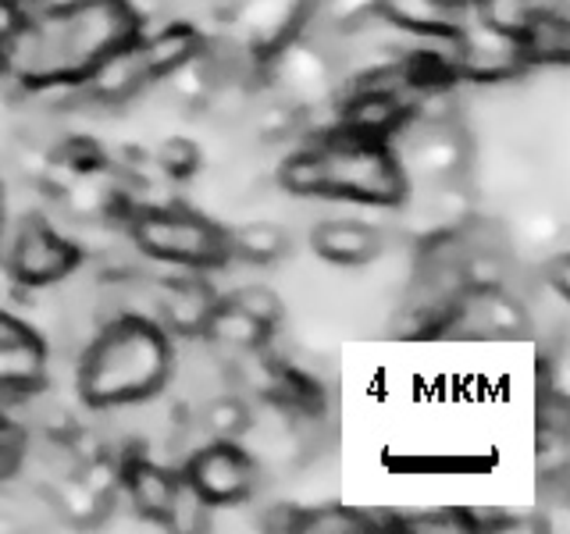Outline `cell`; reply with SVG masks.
<instances>
[{"label": "cell", "mask_w": 570, "mask_h": 534, "mask_svg": "<svg viewBox=\"0 0 570 534\" xmlns=\"http://www.w3.org/2000/svg\"><path fill=\"white\" fill-rule=\"evenodd\" d=\"M139 47H142V58H147L154 79H165L168 71H175L178 65H186V61L196 58V53H200V47H196L189 29H165V32L150 36V40L139 43Z\"/></svg>", "instance_id": "10"}, {"label": "cell", "mask_w": 570, "mask_h": 534, "mask_svg": "<svg viewBox=\"0 0 570 534\" xmlns=\"http://www.w3.org/2000/svg\"><path fill=\"white\" fill-rule=\"evenodd\" d=\"M303 531H317V534H353V531H364V524H356V516L346 510H317L307 516Z\"/></svg>", "instance_id": "16"}, {"label": "cell", "mask_w": 570, "mask_h": 534, "mask_svg": "<svg viewBox=\"0 0 570 534\" xmlns=\"http://www.w3.org/2000/svg\"><path fill=\"white\" fill-rule=\"evenodd\" d=\"M311 249L328 264H343V267H361L371 264L382 249L379 228H371L356 218H328L317 221L311 231Z\"/></svg>", "instance_id": "6"}, {"label": "cell", "mask_w": 570, "mask_h": 534, "mask_svg": "<svg viewBox=\"0 0 570 534\" xmlns=\"http://www.w3.org/2000/svg\"><path fill=\"white\" fill-rule=\"evenodd\" d=\"M285 182L303 192H332L350 200L392 207L403 196V171L385 154V147L371 139L361 142H335L325 150H307L289 160Z\"/></svg>", "instance_id": "2"}, {"label": "cell", "mask_w": 570, "mask_h": 534, "mask_svg": "<svg viewBox=\"0 0 570 534\" xmlns=\"http://www.w3.org/2000/svg\"><path fill=\"white\" fill-rule=\"evenodd\" d=\"M157 303H160V314H165L178 332L204 328L207 317H210L207 293L200 289V285H193V281H175V285H168L165 293H157Z\"/></svg>", "instance_id": "9"}, {"label": "cell", "mask_w": 570, "mask_h": 534, "mask_svg": "<svg viewBox=\"0 0 570 534\" xmlns=\"http://www.w3.org/2000/svg\"><path fill=\"white\" fill-rule=\"evenodd\" d=\"M232 307H239L246 317H254L257 325H264L272 332L282 320V296L272 289V285H239L236 296L228 299Z\"/></svg>", "instance_id": "13"}, {"label": "cell", "mask_w": 570, "mask_h": 534, "mask_svg": "<svg viewBox=\"0 0 570 534\" xmlns=\"http://www.w3.org/2000/svg\"><path fill=\"white\" fill-rule=\"evenodd\" d=\"M29 346H36L32 332L18 317L0 310V353H4V349H29Z\"/></svg>", "instance_id": "18"}, {"label": "cell", "mask_w": 570, "mask_h": 534, "mask_svg": "<svg viewBox=\"0 0 570 534\" xmlns=\"http://www.w3.org/2000/svg\"><path fill=\"white\" fill-rule=\"evenodd\" d=\"M478 18H481V22H489L492 29L521 40L524 29L534 22V11H531L528 0H481Z\"/></svg>", "instance_id": "14"}, {"label": "cell", "mask_w": 570, "mask_h": 534, "mask_svg": "<svg viewBox=\"0 0 570 534\" xmlns=\"http://www.w3.org/2000/svg\"><path fill=\"white\" fill-rule=\"evenodd\" d=\"M232 246H236L249 264H275L285 254V246H289V236H285V228L275 221H246L243 228H236Z\"/></svg>", "instance_id": "11"}, {"label": "cell", "mask_w": 570, "mask_h": 534, "mask_svg": "<svg viewBox=\"0 0 570 534\" xmlns=\"http://www.w3.org/2000/svg\"><path fill=\"white\" fill-rule=\"evenodd\" d=\"M136 239L142 246V254L168 260V264H189V267L222 264L228 249L222 231L210 221L186 210H160V207L139 214Z\"/></svg>", "instance_id": "3"}, {"label": "cell", "mask_w": 570, "mask_h": 534, "mask_svg": "<svg viewBox=\"0 0 570 534\" xmlns=\"http://www.w3.org/2000/svg\"><path fill=\"white\" fill-rule=\"evenodd\" d=\"M204 328H207V338L214 346L232 349V353L257 349L264 343V335H267L264 325H257L254 317H246L239 307H232V303H225V307H218V310H210Z\"/></svg>", "instance_id": "8"}, {"label": "cell", "mask_w": 570, "mask_h": 534, "mask_svg": "<svg viewBox=\"0 0 570 534\" xmlns=\"http://www.w3.org/2000/svg\"><path fill=\"white\" fill-rule=\"evenodd\" d=\"M125 488H129V498L139 516H147V521H171L178 481L160 463L150 459L132 463L129 474H125Z\"/></svg>", "instance_id": "7"}, {"label": "cell", "mask_w": 570, "mask_h": 534, "mask_svg": "<svg viewBox=\"0 0 570 534\" xmlns=\"http://www.w3.org/2000/svg\"><path fill=\"white\" fill-rule=\"evenodd\" d=\"M196 160H200V154H196V147L186 139H171L165 147V168L171 175H189L196 168Z\"/></svg>", "instance_id": "17"}, {"label": "cell", "mask_w": 570, "mask_h": 534, "mask_svg": "<svg viewBox=\"0 0 570 534\" xmlns=\"http://www.w3.org/2000/svg\"><path fill=\"white\" fill-rule=\"evenodd\" d=\"M71 260H76V254H71L68 239L47 225H29L22 236L14 239L11 267L22 281H32V285L58 281V278H65Z\"/></svg>", "instance_id": "5"}, {"label": "cell", "mask_w": 570, "mask_h": 534, "mask_svg": "<svg viewBox=\"0 0 570 534\" xmlns=\"http://www.w3.org/2000/svg\"><path fill=\"white\" fill-rule=\"evenodd\" d=\"M254 477H257V463L232 442L200 445L189 463V488L210 506L239 503L254 488Z\"/></svg>", "instance_id": "4"}, {"label": "cell", "mask_w": 570, "mask_h": 534, "mask_svg": "<svg viewBox=\"0 0 570 534\" xmlns=\"http://www.w3.org/2000/svg\"><path fill=\"white\" fill-rule=\"evenodd\" d=\"M396 118H400V103H396V97H392V93H364L361 100L353 103V115H350V121L361 132L392 129Z\"/></svg>", "instance_id": "15"}, {"label": "cell", "mask_w": 570, "mask_h": 534, "mask_svg": "<svg viewBox=\"0 0 570 534\" xmlns=\"http://www.w3.org/2000/svg\"><path fill=\"white\" fill-rule=\"evenodd\" d=\"M528 4H531L534 14H560V18H567L570 0H528Z\"/></svg>", "instance_id": "20"}, {"label": "cell", "mask_w": 570, "mask_h": 534, "mask_svg": "<svg viewBox=\"0 0 570 534\" xmlns=\"http://www.w3.org/2000/svg\"><path fill=\"white\" fill-rule=\"evenodd\" d=\"M171 349L154 320H111L82 356V399L89 406H121L157 396L168 378Z\"/></svg>", "instance_id": "1"}, {"label": "cell", "mask_w": 570, "mask_h": 534, "mask_svg": "<svg viewBox=\"0 0 570 534\" xmlns=\"http://www.w3.org/2000/svg\"><path fill=\"white\" fill-rule=\"evenodd\" d=\"M204 427H207V435L214 442H232V438H239L246 427H249V414H246V406L239 399H232L225 396V392H218V396H210L204 399V414H200Z\"/></svg>", "instance_id": "12"}, {"label": "cell", "mask_w": 570, "mask_h": 534, "mask_svg": "<svg viewBox=\"0 0 570 534\" xmlns=\"http://www.w3.org/2000/svg\"><path fill=\"white\" fill-rule=\"evenodd\" d=\"M18 22H22V11H18L11 0H0V40H8L18 29Z\"/></svg>", "instance_id": "19"}]
</instances>
